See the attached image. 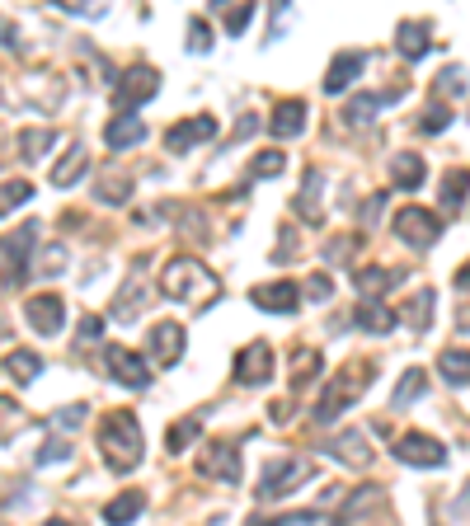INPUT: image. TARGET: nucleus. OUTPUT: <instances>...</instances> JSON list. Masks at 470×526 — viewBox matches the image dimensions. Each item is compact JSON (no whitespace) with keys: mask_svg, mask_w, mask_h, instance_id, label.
<instances>
[{"mask_svg":"<svg viewBox=\"0 0 470 526\" xmlns=\"http://www.w3.org/2000/svg\"><path fill=\"white\" fill-rule=\"evenodd\" d=\"M367 381H372V367H367V362H353V367H344V372H339V381H329V390L320 395V404H315V423H334V418L344 414L348 404H353L362 390H367Z\"/></svg>","mask_w":470,"mask_h":526,"instance_id":"obj_3","label":"nucleus"},{"mask_svg":"<svg viewBox=\"0 0 470 526\" xmlns=\"http://www.w3.org/2000/svg\"><path fill=\"white\" fill-rule=\"evenodd\" d=\"M221 5H231V0H212V10H221Z\"/></svg>","mask_w":470,"mask_h":526,"instance_id":"obj_50","label":"nucleus"},{"mask_svg":"<svg viewBox=\"0 0 470 526\" xmlns=\"http://www.w3.org/2000/svg\"><path fill=\"white\" fill-rule=\"evenodd\" d=\"M198 475L203 480H217V484H235L240 480V451L231 442H207L198 451Z\"/></svg>","mask_w":470,"mask_h":526,"instance_id":"obj_9","label":"nucleus"},{"mask_svg":"<svg viewBox=\"0 0 470 526\" xmlns=\"http://www.w3.org/2000/svg\"><path fill=\"white\" fill-rule=\"evenodd\" d=\"M311 475V465L297 461V456H282V461H268L264 465V475H259V503H278V498L287 494H297V484Z\"/></svg>","mask_w":470,"mask_h":526,"instance_id":"obj_4","label":"nucleus"},{"mask_svg":"<svg viewBox=\"0 0 470 526\" xmlns=\"http://www.w3.org/2000/svg\"><path fill=\"white\" fill-rule=\"evenodd\" d=\"M250 15H254V0H245V5H240V10H235V15L226 19V33H240L245 24H250Z\"/></svg>","mask_w":470,"mask_h":526,"instance_id":"obj_45","label":"nucleus"},{"mask_svg":"<svg viewBox=\"0 0 470 526\" xmlns=\"http://www.w3.org/2000/svg\"><path fill=\"white\" fill-rule=\"evenodd\" d=\"M85 170H90V155H85V146H71V151L62 155V165L52 170V188H71L76 179H85Z\"/></svg>","mask_w":470,"mask_h":526,"instance_id":"obj_26","label":"nucleus"},{"mask_svg":"<svg viewBox=\"0 0 470 526\" xmlns=\"http://www.w3.org/2000/svg\"><path fill=\"white\" fill-rule=\"evenodd\" d=\"M447 123H452V109H447V104H433V113L419 118V132H442Z\"/></svg>","mask_w":470,"mask_h":526,"instance_id":"obj_43","label":"nucleus"},{"mask_svg":"<svg viewBox=\"0 0 470 526\" xmlns=\"http://www.w3.org/2000/svg\"><path fill=\"white\" fill-rule=\"evenodd\" d=\"M301 127H306V104L301 99H282L278 109H273V118H268L273 137H297Z\"/></svg>","mask_w":470,"mask_h":526,"instance_id":"obj_19","label":"nucleus"},{"mask_svg":"<svg viewBox=\"0 0 470 526\" xmlns=\"http://www.w3.org/2000/svg\"><path fill=\"white\" fill-rule=\"evenodd\" d=\"M5 372H10V381H19V386H29L33 376H43V357L29 353V348H15V353L5 357Z\"/></svg>","mask_w":470,"mask_h":526,"instance_id":"obj_28","label":"nucleus"},{"mask_svg":"<svg viewBox=\"0 0 470 526\" xmlns=\"http://www.w3.org/2000/svg\"><path fill=\"white\" fill-rule=\"evenodd\" d=\"M395 461L419 465V470H438V465H447V447L428 433H405L395 437Z\"/></svg>","mask_w":470,"mask_h":526,"instance_id":"obj_7","label":"nucleus"},{"mask_svg":"<svg viewBox=\"0 0 470 526\" xmlns=\"http://www.w3.org/2000/svg\"><path fill=\"white\" fill-rule=\"evenodd\" d=\"M184 343H188V334L179 325H156L151 329V353H156V367H174L179 357H184Z\"/></svg>","mask_w":470,"mask_h":526,"instance_id":"obj_16","label":"nucleus"},{"mask_svg":"<svg viewBox=\"0 0 470 526\" xmlns=\"http://www.w3.org/2000/svg\"><path fill=\"white\" fill-rule=\"evenodd\" d=\"M104 367H109V376L118 381V386H127V390H146V386H151V367H146L132 348H109V353H104Z\"/></svg>","mask_w":470,"mask_h":526,"instance_id":"obj_11","label":"nucleus"},{"mask_svg":"<svg viewBox=\"0 0 470 526\" xmlns=\"http://www.w3.org/2000/svg\"><path fill=\"white\" fill-rule=\"evenodd\" d=\"M456 287H461V292H470V263L461 268V273H456Z\"/></svg>","mask_w":470,"mask_h":526,"instance_id":"obj_49","label":"nucleus"},{"mask_svg":"<svg viewBox=\"0 0 470 526\" xmlns=\"http://www.w3.org/2000/svg\"><path fill=\"white\" fill-rule=\"evenodd\" d=\"M428 320H433V292H419V301L409 306V325H414V334H423Z\"/></svg>","mask_w":470,"mask_h":526,"instance_id":"obj_39","label":"nucleus"},{"mask_svg":"<svg viewBox=\"0 0 470 526\" xmlns=\"http://www.w3.org/2000/svg\"><path fill=\"white\" fill-rule=\"evenodd\" d=\"M217 137V118L212 113H198V118H184V123H174L170 132H165V146H170L174 155H184L188 146H198V141H212Z\"/></svg>","mask_w":470,"mask_h":526,"instance_id":"obj_12","label":"nucleus"},{"mask_svg":"<svg viewBox=\"0 0 470 526\" xmlns=\"http://www.w3.org/2000/svg\"><path fill=\"white\" fill-rule=\"evenodd\" d=\"M254 306L273 310V315H292L301 306V287L297 282H268V287H254Z\"/></svg>","mask_w":470,"mask_h":526,"instance_id":"obj_15","label":"nucleus"},{"mask_svg":"<svg viewBox=\"0 0 470 526\" xmlns=\"http://www.w3.org/2000/svg\"><path fill=\"white\" fill-rule=\"evenodd\" d=\"M320 193H325V184H320V174H306V193H301L297 198V212L306 221H320Z\"/></svg>","mask_w":470,"mask_h":526,"instance_id":"obj_35","label":"nucleus"},{"mask_svg":"<svg viewBox=\"0 0 470 526\" xmlns=\"http://www.w3.org/2000/svg\"><path fill=\"white\" fill-rule=\"evenodd\" d=\"M438 372L447 386H470V348H442Z\"/></svg>","mask_w":470,"mask_h":526,"instance_id":"obj_24","label":"nucleus"},{"mask_svg":"<svg viewBox=\"0 0 470 526\" xmlns=\"http://www.w3.org/2000/svg\"><path fill=\"white\" fill-rule=\"evenodd\" d=\"M188 52H212V33H207V24L203 19H188Z\"/></svg>","mask_w":470,"mask_h":526,"instance_id":"obj_41","label":"nucleus"},{"mask_svg":"<svg viewBox=\"0 0 470 526\" xmlns=\"http://www.w3.org/2000/svg\"><path fill=\"white\" fill-rule=\"evenodd\" d=\"M127 198H132L127 179H113V188H99V202H127Z\"/></svg>","mask_w":470,"mask_h":526,"instance_id":"obj_44","label":"nucleus"},{"mask_svg":"<svg viewBox=\"0 0 470 526\" xmlns=\"http://www.w3.org/2000/svg\"><path fill=\"white\" fill-rule=\"evenodd\" d=\"M282 165H287L282 151H259L250 160V179H273V174H282Z\"/></svg>","mask_w":470,"mask_h":526,"instance_id":"obj_37","label":"nucleus"},{"mask_svg":"<svg viewBox=\"0 0 470 526\" xmlns=\"http://www.w3.org/2000/svg\"><path fill=\"white\" fill-rule=\"evenodd\" d=\"M198 433H203V418H179L165 442H170V451H184L188 442H198Z\"/></svg>","mask_w":470,"mask_h":526,"instance_id":"obj_36","label":"nucleus"},{"mask_svg":"<svg viewBox=\"0 0 470 526\" xmlns=\"http://www.w3.org/2000/svg\"><path fill=\"white\" fill-rule=\"evenodd\" d=\"M99 447H104V465L113 475H127L141 465V423L132 409H113L104 423H99Z\"/></svg>","mask_w":470,"mask_h":526,"instance_id":"obj_2","label":"nucleus"},{"mask_svg":"<svg viewBox=\"0 0 470 526\" xmlns=\"http://www.w3.org/2000/svg\"><path fill=\"white\" fill-rule=\"evenodd\" d=\"M315 376H320V353H315V348H301V353L292 357V390L311 386Z\"/></svg>","mask_w":470,"mask_h":526,"instance_id":"obj_32","label":"nucleus"},{"mask_svg":"<svg viewBox=\"0 0 470 526\" xmlns=\"http://www.w3.org/2000/svg\"><path fill=\"white\" fill-rule=\"evenodd\" d=\"M376 503H381V489H376V484H362L358 494H353L344 508H339V517H344V522H362V512H372Z\"/></svg>","mask_w":470,"mask_h":526,"instance_id":"obj_30","label":"nucleus"},{"mask_svg":"<svg viewBox=\"0 0 470 526\" xmlns=\"http://www.w3.org/2000/svg\"><path fill=\"white\" fill-rule=\"evenodd\" d=\"M19 141H24V151H19V155H24V160H38V155H47V146L57 141V132H52V127H43V132H24Z\"/></svg>","mask_w":470,"mask_h":526,"instance_id":"obj_38","label":"nucleus"},{"mask_svg":"<svg viewBox=\"0 0 470 526\" xmlns=\"http://www.w3.org/2000/svg\"><path fill=\"white\" fill-rule=\"evenodd\" d=\"M423 390H428V376H423V372H419V367H409V372H405V376H400V386H395V395H391V404H395V409H405V404H409V400H419Z\"/></svg>","mask_w":470,"mask_h":526,"instance_id":"obj_33","label":"nucleus"},{"mask_svg":"<svg viewBox=\"0 0 470 526\" xmlns=\"http://www.w3.org/2000/svg\"><path fill=\"white\" fill-rule=\"evenodd\" d=\"M353 325L367 329V334H391V329H395V310H391V306H381L376 296H362L358 315H353Z\"/></svg>","mask_w":470,"mask_h":526,"instance_id":"obj_18","label":"nucleus"},{"mask_svg":"<svg viewBox=\"0 0 470 526\" xmlns=\"http://www.w3.org/2000/svg\"><path fill=\"white\" fill-rule=\"evenodd\" d=\"M395 47H400V57H405V62H419V57H428V47H433V38H428V24H400V38H395Z\"/></svg>","mask_w":470,"mask_h":526,"instance_id":"obj_25","label":"nucleus"},{"mask_svg":"<svg viewBox=\"0 0 470 526\" xmlns=\"http://www.w3.org/2000/svg\"><path fill=\"white\" fill-rule=\"evenodd\" d=\"M395 235H400L409 249H433L442 235V221L433 217L428 207H405V212H395Z\"/></svg>","mask_w":470,"mask_h":526,"instance_id":"obj_6","label":"nucleus"},{"mask_svg":"<svg viewBox=\"0 0 470 526\" xmlns=\"http://www.w3.org/2000/svg\"><path fill=\"white\" fill-rule=\"evenodd\" d=\"M466 198H470V170H447L442 174V212L456 217V212L466 207Z\"/></svg>","mask_w":470,"mask_h":526,"instance_id":"obj_22","label":"nucleus"},{"mask_svg":"<svg viewBox=\"0 0 470 526\" xmlns=\"http://www.w3.org/2000/svg\"><path fill=\"white\" fill-rule=\"evenodd\" d=\"M137 310H141V268L123 282V301L113 306V320H123L127 325V320H137Z\"/></svg>","mask_w":470,"mask_h":526,"instance_id":"obj_31","label":"nucleus"},{"mask_svg":"<svg viewBox=\"0 0 470 526\" xmlns=\"http://www.w3.org/2000/svg\"><path fill=\"white\" fill-rule=\"evenodd\" d=\"M391 179H395V188H405V193H414V188H423V179H428V165H423V155H414V151L395 155Z\"/></svg>","mask_w":470,"mask_h":526,"instance_id":"obj_21","label":"nucleus"},{"mask_svg":"<svg viewBox=\"0 0 470 526\" xmlns=\"http://www.w3.org/2000/svg\"><path fill=\"white\" fill-rule=\"evenodd\" d=\"M71 456H76L71 442H47L43 451H33V465H57V461H71Z\"/></svg>","mask_w":470,"mask_h":526,"instance_id":"obj_40","label":"nucleus"},{"mask_svg":"<svg viewBox=\"0 0 470 526\" xmlns=\"http://www.w3.org/2000/svg\"><path fill=\"white\" fill-rule=\"evenodd\" d=\"M329 456H334V461H344V465H353V470L372 465V451L362 447V433H339L334 442H329Z\"/></svg>","mask_w":470,"mask_h":526,"instance_id":"obj_23","label":"nucleus"},{"mask_svg":"<svg viewBox=\"0 0 470 526\" xmlns=\"http://www.w3.org/2000/svg\"><path fill=\"white\" fill-rule=\"evenodd\" d=\"M62 268H66V249L52 245V249L43 254V273H62Z\"/></svg>","mask_w":470,"mask_h":526,"instance_id":"obj_46","label":"nucleus"},{"mask_svg":"<svg viewBox=\"0 0 470 526\" xmlns=\"http://www.w3.org/2000/svg\"><path fill=\"white\" fill-rule=\"evenodd\" d=\"M362 66H367V52H344V57H334V66H329V76H325V94L348 90V85L362 76Z\"/></svg>","mask_w":470,"mask_h":526,"instance_id":"obj_17","label":"nucleus"},{"mask_svg":"<svg viewBox=\"0 0 470 526\" xmlns=\"http://www.w3.org/2000/svg\"><path fill=\"white\" fill-rule=\"evenodd\" d=\"M400 278H405V273H395V268H358V273H353V282H358V292H362V296L391 292V287H395Z\"/></svg>","mask_w":470,"mask_h":526,"instance_id":"obj_27","label":"nucleus"},{"mask_svg":"<svg viewBox=\"0 0 470 526\" xmlns=\"http://www.w3.org/2000/svg\"><path fill=\"white\" fill-rule=\"evenodd\" d=\"M156 90H160L156 66H132V71H118V80H113V113H118V109H137V104H146Z\"/></svg>","mask_w":470,"mask_h":526,"instance_id":"obj_5","label":"nucleus"},{"mask_svg":"<svg viewBox=\"0 0 470 526\" xmlns=\"http://www.w3.org/2000/svg\"><path fill=\"white\" fill-rule=\"evenodd\" d=\"M141 508H146V494H137V489H127L123 498H113L109 508H104V517L109 522H137Z\"/></svg>","mask_w":470,"mask_h":526,"instance_id":"obj_29","label":"nucleus"},{"mask_svg":"<svg viewBox=\"0 0 470 526\" xmlns=\"http://www.w3.org/2000/svg\"><path fill=\"white\" fill-rule=\"evenodd\" d=\"M221 292L217 273L198 259H170L160 268V296H170L179 306H207Z\"/></svg>","mask_w":470,"mask_h":526,"instance_id":"obj_1","label":"nucleus"},{"mask_svg":"<svg viewBox=\"0 0 470 526\" xmlns=\"http://www.w3.org/2000/svg\"><path fill=\"white\" fill-rule=\"evenodd\" d=\"M47 423H52V428H80V423H85V404H62Z\"/></svg>","mask_w":470,"mask_h":526,"instance_id":"obj_42","label":"nucleus"},{"mask_svg":"<svg viewBox=\"0 0 470 526\" xmlns=\"http://www.w3.org/2000/svg\"><path fill=\"white\" fill-rule=\"evenodd\" d=\"M306 292H311L315 301H329V278H325V273H315V278L306 282Z\"/></svg>","mask_w":470,"mask_h":526,"instance_id":"obj_48","label":"nucleus"},{"mask_svg":"<svg viewBox=\"0 0 470 526\" xmlns=\"http://www.w3.org/2000/svg\"><path fill=\"white\" fill-rule=\"evenodd\" d=\"M24 315H29V325L38 329V334H47V339H52V334H62V325H66L62 296H52V292H38V296H33Z\"/></svg>","mask_w":470,"mask_h":526,"instance_id":"obj_13","label":"nucleus"},{"mask_svg":"<svg viewBox=\"0 0 470 526\" xmlns=\"http://www.w3.org/2000/svg\"><path fill=\"white\" fill-rule=\"evenodd\" d=\"M391 99H400V90H386V94H358L353 104L344 109V123L348 127H367L381 113V104H391Z\"/></svg>","mask_w":470,"mask_h":526,"instance_id":"obj_20","label":"nucleus"},{"mask_svg":"<svg viewBox=\"0 0 470 526\" xmlns=\"http://www.w3.org/2000/svg\"><path fill=\"white\" fill-rule=\"evenodd\" d=\"M99 329H104V320L85 315V320H80V343H99Z\"/></svg>","mask_w":470,"mask_h":526,"instance_id":"obj_47","label":"nucleus"},{"mask_svg":"<svg viewBox=\"0 0 470 526\" xmlns=\"http://www.w3.org/2000/svg\"><path fill=\"white\" fill-rule=\"evenodd\" d=\"M231 372L240 386H268V381H273V348H268V343H245V348L235 353Z\"/></svg>","mask_w":470,"mask_h":526,"instance_id":"obj_8","label":"nucleus"},{"mask_svg":"<svg viewBox=\"0 0 470 526\" xmlns=\"http://www.w3.org/2000/svg\"><path fill=\"white\" fill-rule=\"evenodd\" d=\"M33 245H38V221H24L19 231H10L5 240H0V259L10 263V278L24 282V273H29V259H38L33 254Z\"/></svg>","mask_w":470,"mask_h":526,"instance_id":"obj_10","label":"nucleus"},{"mask_svg":"<svg viewBox=\"0 0 470 526\" xmlns=\"http://www.w3.org/2000/svg\"><path fill=\"white\" fill-rule=\"evenodd\" d=\"M29 198H33L29 179H10V184H0V217H10V212H15V207H24Z\"/></svg>","mask_w":470,"mask_h":526,"instance_id":"obj_34","label":"nucleus"},{"mask_svg":"<svg viewBox=\"0 0 470 526\" xmlns=\"http://www.w3.org/2000/svg\"><path fill=\"white\" fill-rule=\"evenodd\" d=\"M104 141H109L113 151H127V146H141L146 141V123L137 118V109H118L104 127Z\"/></svg>","mask_w":470,"mask_h":526,"instance_id":"obj_14","label":"nucleus"}]
</instances>
